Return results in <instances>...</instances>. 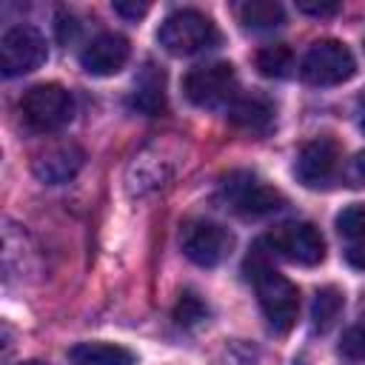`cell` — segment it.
Instances as JSON below:
<instances>
[{
	"label": "cell",
	"mask_w": 365,
	"mask_h": 365,
	"mask_svg": "<svg viewBox=\"0 0 365 365\" xmlns=\"http://www.w3.org/2000/svg\"><path fill=\"white\" fill-rule=\"evenodd\" d=\"M268 251H262V245H257L248 259H245V274L257 291V302L268 319V325L279 334L291 331L299 314V291L297 285L282 277L279 271H274V265L265 257Z\"/></svg>",
	"instance_id": "6da1fadb"
},
{
	"label": "cell",
	"mask_w": 365,
	"mask_h": 365,
	"mask_svg": "<svg viewBox=\"0 0 365 365\" xmlns=\"http://www.w3.org/2000/svg\"><path fill=\"white\" fill-rule=\"evenodd\" d=\"M157 43L174 57H191L214 48L220 43V31L208 14L197 9H177L160 23Z\"/></svg>",
	"instance_id": "7a4b0ae2"
},
{
	"label": "cell",
	"mask_w": 365,
	"mask_h": 365,
	"mask_svg": "<svg viewBox=\"0 0 365 365\" xmlns=\"http://www.w3.org/2000/svg\"><path fill=\"white\" fill-rule=\"evenodd\" d=\"M220 200L225 202V208H231L234 214L248 217V220H259V217H268V214L285 208L282 191H277L274 185L259 180L254 171L225 174L220 182Z\"/></svg>",
	"instance_id": "3957f363"
},
{
	"label": "cell",
	"mask_w": 365,
	"mask_h": 365,
	"mask_svg": "<svg viewBox=\"0 0 365 365\" xmlns=\"http://www.w3.org/2000/svg\"><path fill=\"white\" fill-rule=\"evenodd\" d=\"M20 114L34 131H57L74 117V97L60 83H37L20 100Z\"/></svg>",
	"instance_id": "277c9868"
},
{
	"label": "cell",
	"mask_w": 365,
	"mask_h": 365,
	"mask_svg": "<svg viewBox=\"0 0 365 365\" xmlns=\"http://www.w3.org/2000/svg\"><path fill=\"white\" fill-rule=\"evenodd\" d=\"M356 71V60L351 48L339 40H317L299 60V77L308 86H339L351 80Z\"/></svg>",
	"instance_id": "5b68a950"
},
{
	"label": "cell",
	"mask_w": 365,
	"mask_h": 365,
	"mask_svg": "<svg viewBox=\"0 0 365 365\" xmlns=\"http://www.w3.org/2000/svg\"><path fill=\"white\" fill-rule=\"evenodd\" d=\"M182 91L200 108L231 106L237 97V71L231 63H222V60L194 66L182 77Z\"/></svg>",
	"instance_id": "8992f818"
},
{
	"label": "cell",
	"mask_w": 365,
	"mask_h": 365,
	"mask_svg": "<svg viewBox=\"0 0 365 365\" xmlns=\"http://www.w3.org/2000/svg\"><path fill=\"white\" fill-rule=\"evenodd\" d=\"M262 245L297 265H319L325 259V240L311 222H279L265 234Z\"/></svg>",
	"instance_id": "52a82bcc"
},
{
	"label": "cell",
	"mask_w": 365,
	"mask_h": 365,
	"mask_svg": "<svg viewBox=\"0 0 365 365\" xmlns=\"http://www.w3.org/2000/svg\"><path fill=\"white\" fill-rule=\"evenodd\" d=\"M46 57H48L46 37L29 23L11 26L0 40V68L6 77L29 74V71L40 68L46 63Z\"/></svg>",
	"instance_id": "ba28073f"
},
{
	"label": "cell",
	"mask_w": 365,
	"mask_h": 365,
	"mask_svg": "<svg viewBox=\"0 0 365 365\" xmlns=\"http://www.w3.org/2000/svg\"><path fill=\"white\" fill-rule=\"evenodd\" d=\"M180 245H182V254L200 265V268H214L220 265L231 248H234V234L220 225V222H211V220H191L182 234H180Z\"/></svg>",
	"instance_id": "9c48e42d"
},
{
	"label": "cell",
	"mask_w": 365,
	"mask_h": 365,
	"mask_svg": "<svg viewBox=\"0 0 365 365\" xmlns=\"http://www.w3.org/2000/svg\"><path fill=\"white\" fill-rule=\"evenodd\" d=\"M294 174L305 188H328L339 174V145L331 137H314L297 154Z\"/></svg>",
	"instance_id": "30bf717a"
},
{
	"label": "cell",
	"mask_w": 365,
	"mask_h": 365,
	"mask_svg": "<svg viewBox=\"0 0 365 365\" xmlns=\"http://www.w3.org/2000/svg\"><path fill=\"white\" fill-rule=\"evenodd\" d=\"M128 54H131L128 40L123 34L106 31V34H97L80 51V66L94 77H111L128 63Z\"/></svg>",
	"instance_id": "8fae6325"
},
{
	"label": "cell",
	"mask_w": 365,
	"mask_h": 365,
	"mask_svg": "<svg viewBox=\"0 0 365 365\" xmlns=\"http://www.w3.org/2000/svg\"><path fill=\"white\" fill-rule=\"evenodd\" d=\"M83 148L74 145V143H57L46 151H40L31 163V171L40 182L46 185H60V182H68L80 165H83Z\"/></svg>",
	"instance_id": "7c38bea8"
},
{
	"label": "cell",
	"mask_w": 365,
	"mask_h": 365,
	"mask_svg": "<svg viewBox=\"0 0 365 365\" xmlns=\"http://www.w3.org/2000/svg\"><path fill=\"white\" fill-rule=\"evenodd\" d=\"M277 108L265 94H245L234 97L228 106V123L245 134H268L274 128Z\"/></svg>",
	"instance_id": "4fadbf2b"
},
{
	"label": "cell",
	"mask_w": 365,
	"mask_h": 365,
	"mask_svg": "<svg viewBox=\"0 0 365 365\" xmlns=\"http://www.w3.org/2000/svg\"><path fill=\"white\" fill-rule=\"evenodd\" d=\"M128 106L145 117H157L165 111V74L154 63H145L140 77L134 80V91L128 97Z\"/></svg>",
	"instance_id": "5bb4252c"
},
{
	"label": "cell",
	"mask_w": 365,
	"mask_h": 365,
	"mask_svg": "<svg viewBox=\"0 0 365 365\" xmlns=\"http://www.w3.org/2000/svg\"><path fill=\"white\" fill-rule=\"evenodd\" d=\"M68 359L74 365H137V354L114 342H77Z\"/></svg>",
	"instance_id": "9a60e30c"
},
{
	"label": "cell",
	"mask_w": 365,
	"mask_h": 365,
	"mask_svg": "<svg viewBox=\"0 0 365 365\" xmlns=\"http://www.w3.org/2000/svg\"><path fill=\"white\" fill-rule=\"evenodd\" d=\"M342 308H345V294H342L336 285H322V288H317L314 302H311V322H314V331L328 334V331L336 325Z\"/></svg>",
	"instance_id": "2e32d148"
},
{
	"label": "cell",
	"mask_w": 365,
	"mask_h": 365,
	"mask_svg": "<svg viewBox=\"0 0 365 365\" xmlns=\"http://www.w3.org/2000/svg\"><path fill=\"white\" fill-rule=\"evenodd\" d=\"M240 23L251 31H268L285 23V9L274 0H248L240 6Z\"/></svg>",
	"instance_id": "e0dca14e"
},
{
	"label": "cell",
	"mask_w": 365,
	"mask_h": 365,
	"mask_svg": "<svg viewBox=\"0 0 365 365\" xmlns=\"http://www.w3.org/2000/svg\"><path fill=\"white\" fill-rule=\"evenodd\" d=\"M257 68H259V74H265V77L282 80V77H288L291 68H294V51H291L285 43L262 46V48L257 51Z\"/></svg>",
	"instance_id": "ac0fdd59"
},
{
	"label": "cell",
	"mask_w": 365,
	"mask_h": 365,
	"mask_svg": "<svg viewBox=\"0 0 365 365\" xmlns=\"http://www.w3.org/2000/svg\"><path fill=\"white\" fill-rule=\"evenodd\" d=\"M208 317V305L194 294V291H182L177 305H174V322L182 328H194Z\"/></svg>",
	"instance_id": "d6986e66"
},
{
	"label": "cell",
	"mask_w": 365,
	"mask_h": 365,
	"mask_svg": "<svg viewBox=\"0 0 365 365\" xmlns=\"http://www.w3.org/2000/svg\"><path fill=\"white\" fill-rule=\"evenodd\" d=\"M336 231L345 242L365 240V205H348L336 214Z\"/></svg>",
	"instance_id": "ffe728a7"
},
{
	"label": "cell",
	"mask_w": 365,
	"mask_h": 365,
	"mask_svg": "<svg viewBox=\"0 0 365 365\" xmlns=\"http://www.w3.org/2000/svg\"><path fill=\"white\" fill-rule=\"evenodd\" d=\"M339 354L354 359V362H365V322L351 325L342 339H339Z\"/></svg>",
	"instance_id": "44dd1931"
},
{
	"label": "cell",
	"mask_w": 365,
	"mask_h": 365,
	"mask_svg": "<svg viewBox=\"0 0 365 365\" xmlns=\"http://www.w3.org/2000/svg\"><path fill=\"white\" fill-rule=\"evenodd\" d=\"M345 182L348 185H354V188H359V185H365V148L362 151H356L348 163H345Z\"/></svg>",
	"instance_id": "7402d4cb"
},
{
	"label": "cell",
	"mask_w": 365,
	"mask_h": 365,
	"mask_svg": "<svg viewBox=\"0 0 365 365\" xmlns=\"http://www.w3.org/2000/svg\"><path fill=\"white\" fill-rule=\"evenodd\" d=\"M297 9L302 11V14H311V17H331V14H336L339 11V3H334V0H297Z\"/></svg>",
	"instance_id": "603a6c76"
},
{
	"label": "cell",
	"mask_w": 365,
	"mask_h": 365,
	"mask_svg": "<svg viewBox=\"0 0 365 365\" xmlns=\"http://www.w3.org/2000/svg\"><path fill=\"white\" fill-rule=\"evenodd\" d=\"M54 29H57V40L60 43H71L74 37H77V31H80V23L71 17V14H57V23H54Z\"/></svg>",
	"instance_id": "cb8c5ba5"
},
{
	"label": "cell",
	"mask_w": 365,
	"mask_h": 365,
	"mask_svg": "<svg viewBox=\"0 0 365 365\" xmlns=\"http://www.w3.org/2000/svg\"><path fill=\"white\" fill-rule=\"evenodd\" d=\"M114 11L120 17H125V20H140V17L148 14V3H137V0L125 3V0H120V3H114Z\"/></svg>",
	"instance_id": "d4e9b609"
},
{
	"label": "cell",
	"mask_w": 365,
	"mask_h": 365,
	"mask_svg": "<svg viewBox=\"0 0 365 365\" xmlns=\"http://www.w3.org/2000/svg\"><path fill=\"white\" fill-rule=\"evenodd\" d=\"M345 262L356 271H365V240H356V242L345 245Z\"/></svg>",
	"instance_id": "484cf974"
},
{
	"label": "cell",
	"mask_w": 365,
	"mask_h": 365,
	"mask_svg": "<svg viewBox=\"0 0 365 365\" xmlns=\"http://www.w3.org/2000/svg\"><path fill=\"white\" fill-rule=\"evenodd\" d=\"M356 108H359V123H362V128H365V91H362V97H359Z\"/></svg>",
	"instance_id": "4316f807"
},
{
	"label": "cell",
	"mask_w": 365,
	"mask_h": 365,
	"mask_svg": "<svg viewBox=\"0 0 365 365\" xmlns=\"http://www.w3.org/2000/svg\"><path fill=\"white\" fill-rule=\"evenodd\" d=\"M26 365H43V362H26Z\"/></svg>",
	"instance_id": "83f0119b"
}]
</instances>
